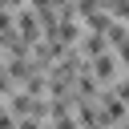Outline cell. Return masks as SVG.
<instances>
[{"instance_id": "cell-3", "label": "cell", "mask_w": 129, "mask_h": 129, "mask_svg": "<svg viewBox=\"0 0 129 129\" xmlns=\"http://www.w3.org/2000/svg\"><path fill=\"white\" fill-rule=\"evenodd\" d=\"M121 129H129V121H125V125H121Z\"/></svg>"}, {"instance_id": "cell-2", "label": "cell", "mask_w": 129, "mask_h": 129, "mask_svg": "<svg viewBox=\"0 0 129 129\" xmlns=\"http://www.w3.org/2000/svg\"><path fill=\"white\" fill-rule=\"evenodd\" d=\"M125 117V101L121 97H105V121H121Z\"/></svg>"}, {"instance_id": "cell-1", "label": "cell", "mask_w": 129, "mask_h": 129, "mask_svg": "<svg viewBox=\"0 0 129 129\" xmlns=\"http://www.w3.org/2000/svg\"><path fill=\"white\" fill-rule=\"evenodd\" d=\"M93 77H97V81H113V56H109V52L93 56Z\"/></svg>"}]
</instances>
